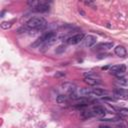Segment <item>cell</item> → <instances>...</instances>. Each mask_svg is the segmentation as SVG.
I'll return each mask as SVG.
<instances>
[{"mask_svg": "<svg viewBox=\"0 0 128 128\" xmlns=\"http://www.w3.org/2000/svg\"><path fill=\"white\" fill-rule=\"evenodd\" d=\"M98 128H111V127L108 126V125H99Z\"/></svg>", "mask_w": 128, "mask_h": 128, "instance_id": "22", "label": "cell"}, {"mask_svg": "<svg viewBox=\"0 0 128 128\" xmlns=\"http://www.w3.org/2000/svg\"><path fill=\"white\" fill-rule=\"evenodd\" d=\"M67 100H68V96H66V95H58L57 98H56V101H57V103H59V104L65 103Z\"/></svg>", "mask_w": 128, "mask_h": 128, "instance_id": "14", "label": "cell"}, {"mask_svg": "<svg viewBox=\"0 0 128 128\" xmlns=\"http://www.w3.org/2000/svg\"><path fill=\"white\" fill-rule=\"evenodd\" d=\"M117 82L120 85H123V86L128 87V78H126V77H119L118 80H117Z\"/></svg>", "mask_w": 128, "mask_h": 128, "instance_id": "15", "label": "cell"}, {"mask_svg": "<svg viewBox=\"0 0 128 128\" xmlns=\"http://www.w3.org/2000/svg\"><path fill=\"white\" fill-rule=\"evenodd\" d=\"M62 89L64 90V91H66L67 93H69V94H71V93H73V92H75L76 91V89H77V87L74 85V84H72V83H64V84H62Z\"/></svg>", "mask_w": 128, "mask_h": 128, "instance_id": "8", "label": "cell"}, {"mask_svg": "<svg viewBox=\"0 0 128 128\" xmlns=\"http://www.w3.org/2000/svg\"><path fill=\"white\" fill-rule=\"evenodd\" d=\"M91 94H94L96 96H103V95L107 94V91L103 90V89H100V88H93Z\"/></svg>", "mask_w": 128, "mask_h": 128, "instance_id": "13", "label": "cell"}, {"mask_svg": "<svg viewBox=\"0 0 128 128\" xmlns=\"http://www.w3.org/2000/svg\"><path fill=\"white\" fill-rule=\"evenodd\" d=\"M114 52H115V54H116L117 56H119V57H125L126 54H127L125 47H124V46H121V45L116 46V47L114 48Z\"/></svg>", "mask_w": 128, "mask_h": 128, "instance_id": "10", "label": "cell"}, {"mask_svg": "<svg viewBox=\"0 0 128 128\" xmlns=\"http://www.w3.org/2000/svg\"><path fill=\"white\" fill-rule=\"evenodd\" d=\"M56 41H57V36H56V35H54L52 38H50L49 40H47V41L42 45V49H41V51H42V52L46 51V50L48 49V47H50L51 45H53Z\"/></svg>", "mask_w": 128, "mask_h": 128, "instance_id": "9", "label": "cell"}, {"mask_svg": "<svg viewBox=\"0 0 128 128\" xmlns=\"http://www.w3.org/2000/svg\"><path fill=\"white\" fill-rule=\"evenodd\" d=\"M114 93L118 96H125L128 94V91L127 90H124V89H115L114 90Z\"/></svg>", "mask_w": 128, "mask_h": 128, "instance_id": "16", "label": "cell"}, {"mask_svg": "<svg viewBox=\"0 0 128 128\" xmlns=\"http://www.w3.org/2000/svg\"><path fill=\"white\" fill-rule=\"evenodd\" d=\"M54 35H56L53 31H48V32H45L42 36H40L32 45H31V47H37V46H39V45H41V44H44L47 40H49L50 38H52Z\"/></svg>", "mask_w": 128, "mask_h": 128, "instance_id": "2", "label": "cell"}, {"mask_svg": "<svg viewBox=\"0 0 128 128\" xmlns=\"http://www.w3.org/2000/svg\"><path fill=\"white\" fill-rule=\"evenodd\" d=\"M84 44L86 47H92L96 44V41H97V38L94 36V35H87L85 38H84Z\"/></svg>", "mask_w": 128, "mask_h": 128, "instance_id": "6", "label": "cell"}, {"mask_svg": "<svg viewBox=\"0 0 128 128\" xmlns=\"http://www.w3.org/2000/svg\"><path fill=\"white\" fill-rule=\"evenodd\" d=\"M11 22H8V21H3L2 23H1V28L2 29H8V28H10L11 27Z\"/></svg>", "mask_w": 128, "mask_h": 128, "instance_id": "19", "label": "cell"}, {"mask_svg": "<svg viewBox=\"0 0 128 128\" xmlns=\"http://www.w3.org/2000/svg\"><path fill=\"white\" fill-rule=\"evenodd\" d=\"M117 128H127V125L125 123H119L117 125Z\"/></svg>", "mask_w": 128, "mask_h": 128, "instance_id": "21", "label": "cell"}, {"mask_svg": "<svg viewBox=\"0 0 128 128\" xmlns=\"http://www.w3.org/2000/svg\"><path fill=\"white\" fill-rule=\"evenodd\" d=\"M126 71V66L124 64H120V65H114L110 68V72L114 75L120 76L122 74H124Z\"/></svg>", "mask_w": 128, "mask_h": 128, "instance_id": "4", "label": "cell"}, {"mask_svg": "<svg viewBox=\"0 0 128 128\" xmlns=\"http://www.w3.org/2000/svg\"><path fill=\"white\" fill-rule=\"evenodd\" d=\"M112 47H113V43L112 42H104V43L98 44L95 48H96V50H102V51H104V50H109Z\"/></svg>", "mask_w": 128, "mask_h": 128, "instance_id": "11", "label": "cell"}, {"mask_svg": "<svg viewBox=\"0 0 128 128\" xmlns=\"http://www.w3.org/2000/svg\"><path fill=\"white\" fill-rule=\"evenodd\" d=\"M81 116L83 118H89V117H92L93 114H92V111H82Z\"/></svg>", "mask_w": 128, "mask_h": 128, "instance_id": "18", "label": "cell"}, {"mask_svg": "<svg viewBox=\"0 0 128 128\" xmlns=\"http://www.w3.org/2000/svg\"><path fill=\"white\" fill-rule=\"evenodd\" d=\"M84 38H85V36H84L83 33H78V34H76V35H73V36L67 38V39H66V43H67V44H71V45L78 44V43H80L81 41H83Z\"/></svg>", "mask_w": 128, "mask_h": 128, "instance_id": "3", "label": "cell"}, {"mask_svg": "<svg viewBox=\"0 0 128 128\" xmlns=\"http://www.w3.org/2000/svg\"><path fill=\"white\" fill-rule=\"evenodd\" d=\"M84 82L90 86H96V85H100L101 84V81L100 80H97L95 78H92V77H85L84 78Z\"/></svg>", "mask_w": 128, "mask_h": 128, "instance_id": "12", "label": "cell"}, {"mask_svg": "<svg viewBox=\"0 0 128 128\" xmlns=\"http://www.w3.org/2000/svg\"><path fill=\"white\" fill-rule=\"evenodd\" d=\"M26 28L28 29H43L47 26V21L41 16H36L29 19L26 22Z\"/></svg>", "mask_w": 128, "mask_h": 128, "instance_id": "1", "label": "cell"}, {"mask_svg": "<svg viewBox=\"0 0 128 128\" xmlns=\"http://www.w3.org/2000/svg\"><path fill=\"white\" fill-rule=\"evenodd\" d=\"M66 50V45H64V44H62V45H59L57 48H56V50H55V52L57 53V54H60V53H62V52H64Z\"/></svg>", "mask_w": 128, "mask_h": 128, "instance_id": "17", "label": "cell"}, {"mask_svg": "<svg viewBox=\"0 0 128 128\" xmlns=\"http://www.w3.org/2000/svg\"><path fill=\"white\" fill-rule=\"evenodd\" d=\"M91 111H92V114L96 115V116H105V114H106V109L101 105L94 106Z\"/></svg>", "mask_w": 128, "mask_h": 128, "instance_id": "5", "label": "cell"}, {"mask_svg": "<svg viewBox=\"0 0 128 128\" xmlns=\"http://www.w3.org/2000/svg\"><path fill=\"white\" fill-rule=\"evenodd\" d=\"M62 76H65V73L64 72H57L54 75V77H62Z\"/></svg>", "mask_w": 128, "mask_h": 128, "instance_id": "20", "label": "cell"}, {"mask_svg": "<svg viewBox=\"0 0 128 128\" xmlns=\"http://www.w3.org/2000/svg\"><path fill=\"white\" fill-rule=\"evenodd\" d=\"M48 10H49V5H47L46 3H39L37 6L32 8V11L39 12V13H44V12H47Z\"/></svg>", "mask_w": 128, "mask_h": 128, "instance_id": "7", "label": "cell"}]
</instances>
